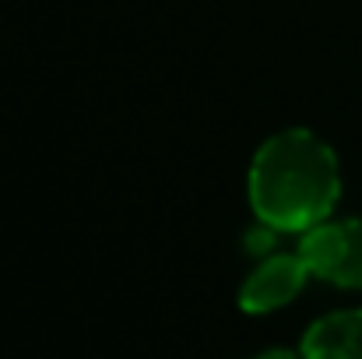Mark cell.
<instances>
[{
	"label": "cell",
	"mask_w": 362,
	"mask_h": 359,
	"mask_svg": "<svg viewBox=\"0 0 362 359\" xmlns=\"http://www.w3.org/2000/svg\"><path fill=\"white\" fill-rule=\"evenodd\" d=\"M310 268L306 261L296 253H271L264 257L240 285V310L243 314H271V310H281L285 303H292L303 285H306Z\"/></svg>",
	"instance_id": "obj_3"
},
{
	"label": "cell",
	"mask_w": 362,
	"mask_h": 359,
	"mask_svg": "<svg viewBox=\"0 0 362 359\" xmlns=\"http://www.w3.org/2000/svg\"><path fill=\"white\" fill-rule=\"evenodd\" d=\"M299 353L303 359H362V310H334L313 321Z\"/></svg>",
	"instance_id": "obj_4"
},
{
	"label": "cell",
	"mask_w": 362,
	"mask_h": 359,
	"mask_svg": "<svg viewBox=\"0 0 362 359\" xmlns=\"http://www.w3.org/2000/svg\"><path fill=\"white\" fill-rule=\"evenodd\" d=\"M253 359H303V353H292V349H267V353H260V356Z\"/></svg>",
	"instance_id": "obj_5"
},
{
	"label": "cell",
	"mask_w": 362,
	"mask_h": 359,
	"mask_svg": "<svg viewBox=\"0 0 362 359\" xmlns=\"http://www.w3.org/2000/svg\"><path fill=\"white\" fill-rule=\"evenodd\" d=\"M299 257L313 278L338 289H362V219H327L299 239Z\"/></svg>",
	"instance_id": "obj_2"
},
{
	"label": "cell",
	"mask_w": 362,
	"mask_h": 359,
	"mask_svg": "<svg viewBox=\"0 0 362 359\" xmlns=\"http://www.w3.org/2000/svg\"><path fill=\"white\" fill-rule=\"evenodd\" d=\"M246 194L257 222L274 233H306L327 222L341 198V166L334 148L306 130L271 134L250 162Z\"/></svg>",
	"instance_id": "obj_1"
}]
</instances>
